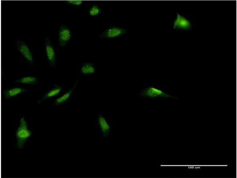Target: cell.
Here are the masks:
<instances>
[{
	"instance_id": "cell-1",
	"label": "cell",
	"mask_w": 237,
	"mask_h": 178,
	"mask_svg": "<svg viewBox=\"0 0 237 178\" xmlns=\"http://www.w3.org/2000/svg\"><path fill=\"white\" fill-rule=\"evenodd\" d=\"M32 132L28 128L27 123L24 117L21 118L19 125L16 131L17 143L18 148L22 149L26 140L31 137Z\"/></svg>"
},
{
	"instance_id": "cell-2",
	"label": "cell",
	"mask_w": 237,
	"mask_h": 178,
	"mask_svg": "<svg viewBox=\"0 0 237 178\" xmlns=\"http://www.w3.org/2000/svg\"><path fill=\"white\" fill-rule=\"evenodd\" d=\"M140 95L144 97L151 98L158 97L177 98L153 86H149L147 88L141 92Z\"/></svg>"
},
{
	"instance_id": "cell-3",
	"label": "cell",
	"mask_w": 237,
	"mask_h": 178,
	"mask_svg": "<svg viewBox=\"0 0 237 178\" xmlns=\"http://www.w3.org/2000/svg\"><path fill=\"white\" fill-rule=\"evenodd\" d=\"M15 44L18 50L23 57L30 63H34L33 55L30 49L24 42L17 39Z\"/></svg>"
},
{
	"instance_id": "cell-4",
	"label": "cell",
	"mask_w": 237,
	"mask_h": 178,
	"mask_svg": "<svg viewBox=\"0 0 237 178\" xmlns=\"http://www.w3.org/2000/svg\"><path fill=\"white\" fill-rule=\"evenodd\" d=\"M127 32L125 28L113 26L107 29L99 35L100 38L108 39L116 37Z\"/></svg>"
},
{
	"instance_id": "cell-5",
	"label": "cell",
	"mask_w": 237,
	"mask_h": 178,
	"mask_svg": "<svg viewBox=\"0 0 237 178\" xmlns=\"http://www.w3.org/2000/svg\"><path fill=\"white\" fill-rule=\"evenodd\" d=\"M98 128L103 138H106L110 134L112 127L106 119L102 115L97 117Z\"/></svg>"
},
{
	"instance_id": "cell-6",
	"label": "cell",
	"mask_w": 237,
	"mask_h": 178,
	"mask_svg": "<svg viewBox=\"0 0 237 178\" xmlns=\"http://www.w3.org/2000/svg\"><path fill=\"white\" fill-rule=\"evenodd\" d=\"M71 36L70 30L65 26H61L58 33L59 45L62 47L65 46L71 39Z\"/></svg>"
},
{
	"instance_id": "cell-7",
	"label": "cell",
	"mask_w": 237,
	"mask_h": 178,
	"mask_svg": "<svg viewBox=\"0 0 237 178\" xmlns=\"http://www.w3.org/2000/svg\"><path fill=\"white\" fill-rule=\"evenodd\" d=\"M45 45L48 61L50 65L54 67L56 62L55 53L49 37L45 38Z\"/></svg>"
},
{
	"instance_id": "cell-8",
	"label": "cell",
	"mask_w": 237,
	"mask_h": 178,
	"mask_svg": "<svg viewBox=\"0 0 237 178\" xmlns=\"http://www.w3.org/2000/svg\"><path fill=\"white\" fill-rule=\"evenodd\" d=\"M190 26L189 22L183 17L178 13L173 24L174 28L186 29L189 28Z\"/></svg>"
},
{
	"instance_id": "cell-9",
	"label": "cell",
	"mask_w": 237,
	"mask_h": 178,
	"mask_svg": "<svg viewBox=\"0 0 237 178\" xmlns=\"http://www.w3.org/2000/svg\"><path fill=\"white\" fill-rule=\"evenodd\" d=\"M28 90L21 88H11L3 91L4 97L8 99L21 93L27 92Z\"/></svg>"
},
{
	"instance_id": "cell-10",
	"label": "cell",
	"mask_w": 237,
	"mask_h": 178,
	"mask_svg": "<svg viewBox=\"0 0 237 178\" xmlns=\"http://www.w3.org/2000/svg\"><path fill=\"white\" fill-rule=\"evenodd\" d=\"M63 88L62 86H58L49 90L43 96L41 100L38 101V103L42 101L58 94L63 89Z\"/></svg>"
},
{
	"instance_id": "cell-11",
	"label": "cell",
	"mask_w": 237,
	"mask_h": 178,
	"mask_svg": "<svg viewBox=\"0 0 237 178\" xmlns=\"http://www.w3.org/2000/svg\"><path fill=\"white\" fill-rule=\"evenodd\" d=\"M81 72L84 74H95V69L93 64L90 62L84 63L81 67Z\"/></svg>"
},
{
	"instance_id": "cell-12",
	"label": "cell",
	"mask_w": 237,
	"mask_h": 178,
	"mask_svg": "<svg viewBox=\"0 0 237 178\" xmlns=\"http://www.w3.org/2000/svg\"><path fill=\"white\" fill-rule=\"evenodd\" d=\"M78 82V81H77L73 88L70 90L56 99L55 101V105H58L63 103L67 100L70 96L73 91L75 88Z\"/></svg>"
},
{
	"instance_id": "cell-13",
	"label": "cell",
	"mask_w": 237,
	"mask_h": 178,
	"mask_svg": "<svg viewBox=\"0 0 237 178\" xmlns=\"http://www.w3.org/2000/svg\"><path fill=\"white\" fill-rule=\"evenodd\" d=\"M14 82L17 83L24 84H35L37 83L38 80L35 77L28 76L16 80Z\"/></svg>"
},
{
	"instance_id": "cell-14",
	"label": "cell",
	"mask_w": 237,
	"mask_h": 178,
	"mask_svg": "<svg viewBox=\"0 0 237 178\" xmlns=\"http://www.w3.org/2000/svg\"><path fill=\"white\" fill-rule=\"evenodd\" d=\"M101 12L100 8L97 5H92L89 9V14L91 16H94L98 15Z\"/></svg>"
},
{
	"instance_id": "cell-15",
	"label": "cell",
	"mask_w": 237,
	"mask_h": 178,
	"mask_svg": "<svg viewBox=\"0 0 237 178\" xmlns=\"http://www.w3.org/2000/svg\"><path fill=\"white\" fill-rule=\"evenodd\" d=\"M65 2L67 4L79 6L82 4L83 1L82 0H67L65 1Z\"/></svg>"
}]
</instances>
